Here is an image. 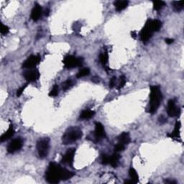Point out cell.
I'll list each match as a JSON object with an SVG mask.
<instances>
[{
    "label": "cell",
    "mask_w": 184,
    "mask_h": 184,
    "mask_svg": "<svg viewBox=\"0 0 184 184\" xmlns=\"http://www.w3.org/2000/svg\"><path fill=\"white\" fill-rule=\"evenodd\" d=\"M116 81H117V78H116L115 76L112 77V78H111L109 84V86L110 89H112V88L114 87V86H115V84H116Z\"/></svg>",
    "instance_id": "cell-32"
},
{
    "label": "cell",
    "mask_w": 184,
    "mask_h": 184,
    "mask_svg": "<svg viewBox=\"0 0 184 184\" xmlns=\"http://www.w3.org/2000/svg\"><path fill=\"white\" fill-rule=\"evenodd\" d=\"M75 153H76V149L74 148H70L66 151L65 155L63 156L62 158V163L64 164L69 165V166H72L73 163H74V158Z\"/></svg>",
    "instance_id": "cell-12"
},
{
    "label": "cell",
    "mask_w": 184,
    "mask_h": 184,
    "mask_svg": "<svg viewBox=\"0 0 184 184\" xmlns=\"http://www.w3.org/2000/svg\"><path fill=\"white\" fill-rule=\"evenodd\" d=\"M166 183H176V181H173V180H167L166 181Z\"/></svg>",
    "instance_id": "cell-36"
},
{
    "label": "cell",
    "mask_w": 184,
    "mask_h": 184,
    "mask_svg": "<svg viewBox=\"0 0 184 184\" xmlns=\"http://www.w3.org/2000/svg\"><path fill=\"white\" fill-rule=\"evenodd\" d=\"M9 28L7 25H5L3 23L0 24V32L2 35H7L9 33Z\"/></svg>",
    "instance_id": "cell-29"
},
{
    "label": "cell",
    "mask_w": 184,
    "mask_h": 184,
    "mask_svg": "<svg viewBox=\"0 0 184 184\" xmlns=\"http://www.w3.org/2000/svg\"><path fill=\"white\" fill-rule=\"evenodd\" d=\"M23 76L28 82H33L38 79L40 77V73L36 68L27 69L24 72Z\"/></svg>",
    "instance_id": "cell-10"
},
{
    "label": "cell",
    "mask_w": 184,
    "mask_h": 184,
    "mask_svg": "<svg viewBox=\"0 0 184 184\" xmlns=\"http://www.w3.org/2000/svg\"><path fill=\"white\" fill-rule=\"evenodd\" d=\"M37 151L40 158H45L48 156L50 148V139L43 138L37 142Z\"/></svg>",
    "instance_id": "cell-4"
},
{
    "label": "cell",
    "mask_w": 184,
    "mask_h": 184,
    "mask_svg": "<svg viewBox=\"0 0 184 184\" xmlns=\"http://www.w3.org/2000/svg\"><path fill=\"white\" fill-rule=\"evenodd\" d=\"M180 129H181V122L178 121L176 122L174 130L173 131L171 134H169L168 135L171 138H178L180 136Z\"/></svg>",
    "instance_id": "cell-19"
},
{
    "label": "cell",
    "mask_w": 184,
    "mask_h": 184,
    "mask_svg": "<svg viewBox=\"0 0 184 184\" xmlns=\"http://www.w3.org/2000/svg\"><path fill=\"white\" fill-rule=\"evenodd\" d=\"M83 136L81 129L76 126L68 127L62 136V143L65 145L70 144L80 140Z\"/></svg>",
    "instance_id": "cell-3"
},
{
    "label": "cell",
    "mask_w": 184,
    "mask_h": 184,
    "mask_svg": "<svg viewBox=\"0 0 184 184\" xmlns=\"http://www.w3.org/2000/svg\"><path fill=\"white\" fill-rule=\"evenodd\" d=\"M99 61L101 62L103 66L106 67V64L108 62V53L107 52H103L99 55Z\"/></svg>",
    "instance_id": "cell-23"
},
{
    "label": "cell",
    "mask_w": 184,
    "mask_h": 184,
    "mask_svg": "<svg viewBox=\"0 0 184 184\" xmlns=\"http://www.w3.org/2000/svg\"><path fill=\"white\" fill-rule=\"evenodd\" d=\"M14 128H13V126L12 125H9V129H7V130L5 132L4 134L2 135L1 138H0V140H1V142H5L6 141V140H9V138H11L14 135Z\"/></svg>",
    "instance_id": "cell-15"
},
{
    "label": "cell",
    "mask_w": 184,
    "mask_h": 184,
    "mask_svg": "<svg viewBox=\"0 0 184 184\" xmlns=\"http://www.w3.org/2000/svg\"><path fill=\"white\" fill-rule=\"evenodd\" d=\"M74 176V173L61 168L56 163H50L46 172V180L49 183L56 184L61 181H66Z\"/></svg>",
    "instance_id": "cell-1"
},
{
    "label": "cell",
    "mask_w": 184,
    "mask_h": 184,
    "mask_svg": "<svg viewBox=\"0 0 184 184\" xmlns=\"http://www.w3.org/2000/svg\"><path fill=\"white\" fill-rule=\"evenodd\" d=\"M101 161L103 165L109 164V156H108L106 154H102L101 156Z\"/></svg>",
    "instance_id": "cell-27"
},
{
    "label": "cell",
    "mask_w": 184,
    "mask_h": 184,
    "mask_svg": "<svg viewBox=\"0 0 184 184\" xmlns=\"http://www.w3.org/2000/svg\"><path fill=\"white\" fill-rule=\"evenodd\" d=\"M125 149V145L118 142V143L116 144L115 147H114V152H115V153H119V152L123 151Z\"/></svg>",
    "instance_id": "cell-30"
},
{
    "label": "cell",
    "mask_w": 184,
    "mask_h": 184,
    "mask_svg": "<svg viewBox=\"0 0 184 184\" xmlns=\"http://www.w3.org/2000/svg\"><path fill=\"white\" fill-rule=\"evenodd\" d=\"M84 63L82 58H77L74 56H67L63 59V64L66 68H73L81 66Z\"/></svg>",
    "instance_id": "cell-5"
},
{
    "label": "cell",
    "mask_w": 184,
    "mask_h": 184,
    "mask_svg": "<svg viewBox=\"0 0 184 184\" xmlns=\"http://www.w3.org/2000/svg\"><path fill=\"white\" fill-rule=\"evenodd\" d=\"M166 121H167L166 118L164 116H163V115H161L160 117H159V122H160L161 124L166 122Z\"/></svg>",
    "instance_id": "cell-33"
},
{
    "label": "cell",
    "mask_w": 184,
    "mask_h": 184,
    "mask_svg": "<svg viewBox=\"0 0 184 184\" xmlns=\"http://www.w3.org/2000/svg\"><path fill=\"white\" fill-rule=\"evenodd\" d=\"M153 33L154 31L152 29L151 25V20H148L145 25L144 26V27L142 28L141 32H140V39L143 42H147L153 36Z\"/></svg>",
    "instance_id": "cell-7"
},
{
    "label": "cell",
    "mask_w": 184,
    "mask_h": 184,
    "mask_svg": "<svg viewBox=\"0 0 184 184\" xmlns=\"http://www.w3.org/2000/svg\"><path fill=\"white\" fill-rule=\"evenodd\" d=\"M129 176L130 177L131 180L134 182L135 183H138L139 181V176L137 173L135 169L133 168H130V169L129 170Z\"/></svg>",
    "instance_id": "cell-20"
},
{
    "label": "cell",
    "mask_w": 184,
    "mask_h": 184,
    "mask_svg": "<svg viewBox=\"0 0 184 184\" xmlns=\"http://www.w3.org/2000/svg\"><path fill=\"white\" fill-rule=\"evenodd\" d=\"M94 138L97 141H100L106 138V132L103 125L100 122L95 123V131H94Z\"/></svg>",
    "instance_id": "cell-11"
},
{
    "label": "cell",
    "mask_w": 184,
    "mask_h": 184,
    "mask_svg": "<svg viewBox=\"0 0 184 184\" xmlns=\"http://www.w3.org/2000/svg\"><path fill=\"white\" fill-rule=\"evenodd\" d=\"M163 100V94L159 86H153L151 88L150 102L148 108V112L154 114L157 112Z\"/></svg>",
    "instance_id": "cell-2"
},
{
    "label": "cell",
    "mask_w": 184,
    "mask_h": 184,
    "mask_svg": "<svg viewBox=\"0 0 184 184\" xmlns=\"http://www.w3.org/2000/svg\"><path fill=\"white\" fill-rule=\"evenodd\" d=\"M95 115V112L90 109H85L82 111L80 114V119L84 120H87L91 119Z\"/></svg>",
    "instance_id": "cell-16"
},
{
    "label": "cell",
    "mask_w": 184,
    "mask_h": 184,
    "mask_svg": "<svg viewBox=\"0 0 184 184\" xmlns=\"http://www.w3.org/2000/svg\"><path fill=\"white\" fill-rule=\"evenodd\" d=\"M125 183H135L130 179V180H127V181H125Z\"/></svg>",
    "instance_id": "cell-38"
},
{
    "label": "cell",
    "mask_w": 184,
    "mask_h": 184,
    "mask_svg": "<svg viewBox=\"0 0 184 184\" xmlns=\"http://www.w3.org/2000/svg\"><path fill=\"white\" fill-rule=\"evenodd\" d=\"M131 35H132V37H133V38H136L137 37V34H136V32L133 31L131 33Z\"/></svg>",
    "instance_id": "cell-37"
},
{
    "label": "cell",
    "mask_w": 184,
    "mask_h": 184,
    "mask_svg": "<svg viewBox=\"0 0 184 184\" xmlns=\"http://www.w3.org/2000/svg\"><path fill=\"white\" fill-rule=\"evenodd\" d=\"M120 156L118 153H114L113 155L109 156V164L113 168H117L119 165Z\"/></svg>",
    "instance_id": "cell-17"
},
{
    "label": "cell",
    "mask_w": 184,
    "mask_h": 184,
    "mask_svg": "<svg viewBox=\"0 0 184 184\" xmlns=\"http://www.w3.org/2000/svg\"><path fill=\"white\" fill-rule=\"evenodd\" d=\"M183 5H184L183 1H175L172 2L173 8L174 10L177 12H181L182 9H183Z\"/></svg>",
    "instance_id": "cell-21"
},
{
    "label": "cell",
    "mask_w": 184,
    "mask_h": 184,
    "mask_svg": "<svg viewBox=\"0 0 184 184\" xmlns=\"http://www.w3.org/2000/svg\"><path fill=\"white\" fill-rule=\"evenodd\" d=\"M167 113L170 117H178L181 114V109L176 105L175 101L170 100L168 103L167 106Z\"/></svg>",
    "instance_id": "cell-9"
},
{
    "label": "cell",
    "mask_w": 184,
    "mask_h": 184,
    "mask_svg": "<svg viewBox=\"0 0 184 184\" xmlns=\"http://www.w3.org/2000/svg\"><path fill=\"white\" fill-rule=\"evenodd\" d=\"M23 145V140L21 138H17L14 139L9 142L7 146V152L9 153H14L15 152L20 151Z\"/></svg>",
    "instance_id": "cell-8"
},
{
    "label": "cell",
    "mask_w": 184,
    "mask_h": 184,
    "mask_svg": "<svg viewBox=\"0 0 184 184\" xmlns=\"http://www.w3.org/2000/svg\"><path fill=\"white\" fill-rule=\"evenodd\" d=\"M129 2L128 1H116L114 2L115 8L118 12H121L123 9H125L126 7L128 6Z\"/></svg>",
    "instance_id": "cell-18"
},
{
    "label": "cell",
    "mask_w": 184,
    "mask_h": 184,
    "mask_svg": "<svg viewBox=\"0 0 184 184\" xmlns=\"http://www.w3.org/2000/svg\"><path fill=\"white\" fill-rule=\"evenodd\" d=\"M164 2L163 1H154L153 2V9L156 11L160 10L161 9L163 8V7L165 6Z\"/></svg>",
    "instance_id": "cell-24"
},
{
    "label": "cell",
    "mask_w": 184,
    "mask_h": 184,
    "mask_svg": "<svg viewBox=\"0 0 184 184\" xmlns=\"http://www.w3.org/2000/svg\"><path fill=\"white\" fill-rule=\"evenodd\" d=\"M73 84H74V83H73L72 80L71 79L66 80L64 83L62 84V88H63V91H66V90L70 89L71 86H73Z\"/></svg>",
    "instance_id": "cell-25"
},
{
    "label": "cell",
    "mask_w": 184,
    "mask_h": 184,
    "mask_svg": "<svg viewBox=\"0 0 184 184\" xmlns=\"http://www.w3.org/2000/svg\"><path fill=\"white\" fill-rule=\"evenodd\" d=\"M28 85V84H26L25 85L22 86V87H20L17 91V97H20L22 95V94L23 93V91H25V89L27 88V86Z\"/></svg>",
    "instance_id": "cell-31"
},
{
    "label": "cell",
    "mask_w": 184,
    "mask_h": 184,
    "mask_svg": "<svg viewBox=\"0 0 184 184\" xmlns=\"http://www.w3.org/2000/svg\"><path fill=\"white\" fill-rule=\"evenodd\" d=\"M131 141L130 136L128 132H123L118 137V142L124 144V145H127Z\"/></svg>",
    "instance_id": "cell-14"
},
{
    "label": "cell",
    "mask_w": 184,
    "mask_h": 184,
    "mask_svg": "<svg viewBox=\"0 0 184 184\" xmlns=\"http://www.w3.org/2000/svg\"><path fill=\"white\" fill-rule=\"evenodd\" d=\"M43 14V9L42 7L40 5L36 3L34 6L33 9H32L31 14H30V17L33 21H37L40 19L41 17H42Z\"/></svg>",
    "instance_id": "cell-13"
},
{
    "label": "cell",
    "mask_w": 184,
    "mask_h": 184,
    "mask_svg": "<svg viewBox=\"0 0 184 184\" xmlns=\"http://www.w3.org/2000/svg\"><path fill=\"white\" fill-rule=\"evenodd\" d=\"M41 61V57L39 55H32L27 58L22 63V68L26 69L35 68Z\"/></svg>",
    "instance_id": "cell-6"
},
{
    "label": "cell",
    "mask_w": 184,
    "mask_h": 184,
    "mask_svg": "<svg viewBox=\"0 0 184 184\" xmlns=\"http://www.w3.org/2000/svg\"><path fill=\"white\" fill-rule=\"evenodd\" d=\"M165 41H166V43H167V44L170 45L174 42V40L172 38H166V40H165Z\"/></svg>",
    "instance_id": "cell-34"
},
{
    "label": "cell",
    "mask_w": 184,
    "mask_h": 184,
    "mask_svg": "<svg viewBox=\"0 0 184 184\" xmlns=\"http://www.w3.org/2000/svg\"><path fill=\"white\" fill-rule=\"evenodd\" d=\"M89 74H90V69L89 68H84L79 71V72H78L76 75V77L78 78H83L84 76H89Z\"/></svg>",
    "instance_id": "cell-22"
},
{
    "label": "cell",
    "mask_w": 184,
    "mask_h": 184,
    "mask_svg": "<svg viewBox=\"0 0 184 184\" xmlns=\"http://www.w3.org/2000/svg\"><path fill=\"white\" fill-rule=\"evenodd\" d=\"M126 81H126V77L124 76V75H122V76H120L119 84V86H118V87H117V89L119 90V89H122V88L125 85Z\"/></svg>",
    "instance_id": "cell-28"
},
{
    "label": "cell",
    "mask_w": 184,
    "mask_h": 184,
    "mask_svg": "<svg viewBox=\"0 0 184 184\" xmlns=\"http://www.w3.org/2000/svg\"><path fill=\"white\" fill-rule=\"evenodd\" d=\"M58 94H59V86L56 84V85L53 86L51 91H50L49 96L52 97H55L56 96H58Z\"/></svg>",
    "instance_id": "cell-26"
},
{
    "label": "cell",
    "mask_w": 184,
    "mask_h": 184,
    "mask_svg": "<svg viewBox=\"0 0 184 184\" xmlns=\"http://www.w3.org/2000/svg\"><path fill=\"white\" fill-rule=\"evenodd\" d=\"M91 81L93 82H95V83H99V78L97 76L93 77V78H91Z\"/></svg>",
    "instance_id": "cell-35"
}]
</instances>
